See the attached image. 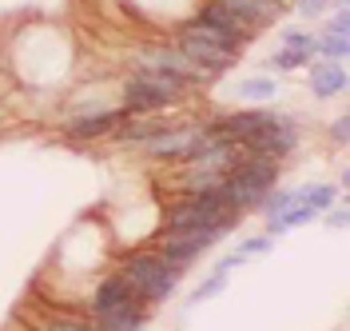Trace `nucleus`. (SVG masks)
Masks as SVG:
<instances>
[{
	"label": "nucleus",
	"instance_id": "nucleus-23",
	"mask_svg": "<svg viewBox=\"0 0 350 331\" xmlns=\"http://www.w3.org/2000/svg\"><path fill=\"white\" fill-rule=\"evenodd\" d=\"M330 8H334V0H295L299 21H323Z\"/></svg>",
	"mask_w": 350,
	"mask_h": 331
},
{
	"label": "nucleus",
	"instance_id": "nucleus-1",
	"mask_svg": "<svg viewBox=\"0 0 350 331\" xmlns=\"http://www.w3.org/2000/svg\"><path fill=\"white\" fill-rule=\"evenodd\" d=\"M72 40L60 28L24 24L4 40V72L21 84V96L60 100V88L72 80Z\"/></svg>",
	"mask_w": 350,
	"mask_h": 331
},
{
	"label": "nucleus",
	"instance_id": "nucleus-22",
	"mask_svg": "<svg viewBox=\"0 0 350 331\" xmlns=\"http://www.w3.org/2000/svg\"><path fill=\"white\" fill-rule=\"evenodd\" d=\"M327 140L334 144V148H338V152H342V148L350 144V116H347V112H338V116H334V120L327 124Z\"/></svg>",
	"mask_w": 350,
	"mask_h": 331
},
{
	"label": "nucleus",
	"instance_id": "nucleus-16",
	"mask_svg": "<svg viewBox=\"0 0 350 331\" xmlns=\"http://www.w3.org/2000/svg\"><path fill=\"white\" fill-rule=\"evenodd\" d=\"M310 60H314V56L303 52V48H275V52L259 64V72H267V76H291V72H303Z\"/></svg>",
	"mask_w": 350,
	"mask_h": 331
},
{
	"label": "nucleus",
	"instance_id": "nucleus-6",
	"mask_svg": "<svg viewBox=\"0 0 350 331\" xmlns=\"http://www.w3.org/2000/svg\"><path fill=\"white\" fill-rule=\"evenodd\" d=\"M128 120V112L120 108V104H111V108H100V112H76V116H60L56 120V128H60V140L68 144H108L111 132L120 128Z\"/></svg>",
	"mask_w": 350,
	"mask_h": 331
},
{
	"label": "nucleus",
	"instance_id": "nucleus-18",
	"mask_svg": "<svg viewBox=\"0 0 350 331\" xmlns=\"http://www.w3.org/2000/svg\"><path fill=\"white\" fill-rule=\"evenodd\" d=\"M227 271H211L207 280H199L196 287H191V295H187V308H199V304H211V299H219L223 291H227Z\"/></svg>",
	"mask_w": 350,
	"mask_h": 331
},
{
	"label": "nucleus",
	"instance_id": "nucleus-17",
	"mask_svg": "<svg viewBox=\"0 0 350 331\" xmlns=\"http://www.w3.org/2000/svg\"><path fill=\"white\" fill-rule=\"evenodd\" d=\"M310 52H314V60H347L350 36H334L327 28H319V32L310 36Z\"/></svg>",
	"mask_w": 350,
	"mask_h": 331
},
{
	"label": "nucleus",
	"instance_id": "nucleus-4",
	"mask_svg": "<svg viewBox=\"0 0 350 331\" xmlns=\"http://www.w3.org/2000/svg\"><path fill=\"white\" fill-rule=\"evenodd\" d=\"M183 24H187L191 32H199V36H207V40L223 45L227 52H235V56H243L247 48L259 40V36H251V32H247V28H243V24L235 21L219 0H199L196 12H191Z\"/></svg>",
	"mask_w": 350,
	"mask_h": 331
},
{
	"label": "nucleus",
	"instance_id": "nucleus-30",
	"mask_svg": "<svg viewBox=\"0 0 350 331\" xmlns=\"http://www.w3.org/2000/svg\"><path fill=\"white\" fill-rule=\"evenodd\" d=\"M16 328H21V323H16ZM21 331H28V328H21Z\"/></svg>",
	"mask_w": 350,
	"mask_h": 331
},
{
	"label": "nucleus",
	"instance_id": "nucleus-5",
	"mask_svg": "<svg viewBox=\"0 0 350 331\" xmlns=\"http://www.w3.org/2000/svg\"><path fill=\"white\" fill-rule=\"evenodd\" d=\"M203 136H207V124L203 120H179L175 116L163 132H155L152 140H144L135 152L144 156V160H152V164H183L199 148Z\"/></svg>",
	"mask_w": 350,
	"mask_h": 331
},
{
	"label": "nucleus",
	"instance_id": "nucleus-13",
	"mask_svg": "<svg viewBox=\"0 0 350 331\" xmlns=\"http://www.w3.org/2000/svg\"><path fill=\"white\" fill-rule=\"evenodd\" d=\"M152 311L155 308H148L144 299H128V304H120V308L100 311V315H88V319H92L96 331H148Z\"/></svg>",
	"mask_w": 350,
	"mask_h": 331
},
{
	"label": "nucleus",
	"instance_id": "nucleus-29",
	"mask_svg": "<svg viewBox=\"0 0 350 331\" xmlns=\"http://www.w3.org/2000/svg\"><path fill=\"white\" fill-rule=\"evenodd\" d=\"M279 4H291V0H279Z\"/></svg>",
	"mask_w": 350,
	"mask_h": 331
},
{
	"label": "nucleus",
	"instance_id": "nucleus-8",
	"mask_svg": "<svg viewBox=\"0 0 350 331\" xmlns=\"http://www.w3.org/2000/svg\"><path fill=\"white\" fill-rule=\"evenodd\" d=\"M175 48L191 60L196 68H203L211 80H219V76H227L231 68H239L243 56H235V52H227L223 45H215V40H207V36H199V32H191L187 24H179L175 28Z\"/></svg>",
	"mask_w": 350,
	"mask_h": 331
},
{
	"label": "nucleus",
	"instance_id": "nucleus-25",
	"mask_svg": "<svg viewBox=\"0 0 350 331\" xmlns=\"http://www.w3.org/2000/svg\"><path fill=\"white\" fill-rule=\"evenodd\" d=\"M275 247V240L267 236V232H259V236H247V240H239V252L247 256V260H255V256H267Z\"/></svg>",
	"mask_w": 350,
	"mask_h": 331
},
{
	"label": "nucleus",
	"instance_id": "nucleus-28",
	"mask_svg": "<svg viewBox=\"0 0 350 331\" xmlns=\"http://www.w3.org/2000/svg\"><path fill=\"white\" fill-rule=\"evenodd\" d=\"M334 4H350V0H334Z\"/></svg>",
	"mask_w": 350,
	"mask_h": 331
},
{
	"label": "nucleus",
	"instance_id": "nucleus-2",
	"mask_svg": "<svg viewBox=\"0 0 350 331\" xmlns=\"http://www.w3.org/2000/svg\"><path fill=\"white\" fill-rule=\"evenodd\" d=\"M191 84L175 72H159V68H128L116 80V100L128 116H155V112H175L187 96Z\"/></svg>",
	"mask_w": 350,
	"mask_h": 331
},
{
	"label": "nucleus",
	"instance_id": "nucleus-20",
	"mask_svg": "<svg viewBox=\"0 0 350 331\" xmlns=\"http://www.w3.org/2000/svg\"><path fill=\"white\" fill-rule=\"evenodd\" d=\"M310 28H303V24H286L283 32H279V48H303V52H310ZM314 56V52H310Z\"/></svg>",
	"mask_w": 350,
	"mask_h": 331
},
{
	"label": "nucleus",
	"instance_id": "nucleus-26",
	"mask_svg": "<svg viewBox=\"0 0 350 331\" xmlns=\"http://www.w3.org/2000/svg\"><path fill=\"white\" fill-rule=\"evenodd\" d=\"M243 264H251V260H247V256H243L239 247H235V252H227V256H219L211 271H227V275H231V271H235V267H243Z\"/></svg>",
	"mask_w": 350,
	"mask_h": 331
},
{
	"label": "nucleus",
	"instance_id": "nucleus-12",
	"mask_svg": "<svg viewBox=\"0 0 350 331\" xmlns=\"http://www.w3.org/2000/svg\"><path fill=\"white\" fill-rule=\"evenodd\" d=\"M111 104H120V100H116V84H76V88L60 92V100H56L60 116L100 112V108H111Z\"/></svg>",
	"mask_w": 350,
	"mask_h": 331
},
{
	"label": "nucleus",
	"instance_id": "nucleus-10",
	"mask_svg": "<svg viewBox=\"0 0 350 331\" xmlns=\"http://www.w3.org/2000/svg\"><path fill=\"white\" fill-rule=\"evenodd\" d=\"M306 72V88L310 96L319 100V104H327V100H338L342 92H347V60H310L303 68Z\"/></svg>",
	"mask_w": 350,
	"mask_h": 331
},
{
	"label": "nucleus",
	"instance_id": "nucleus-27",
	"mask_svg": "<svg viewBox=\"0 0 350 331\" xmlns=\"http://www.w3.org/2000/svg\"><path fill=\"white\" fill-rule=\"evenodd\" d=\"M0 68H4V32H0Z\"/></svg>",
	"mask_w": 350,
	"mask_h": 331
},
{
	"label": "nucleus",
	"instance_id": "nucleus-14",
	"mask_svg": "<svg viewBox=\"0 0 350 331\" xmlns=\"http://www.w3.org/2000/svg\"><path fill=\"white\" fill-rule=\"evenodd\" d=\"M172 120H175L172 112H155V116H128V120L111 132L108 144H120V148H131V152H135L144 140H152L155 132H163Z\"/></svg>",
	"mask_w": 350,
	"mask_h": 331
},
{
	"label": "nucleus",
	"instance_id": "nucleus-19",
	"mask_svg": "<svg viewBox=\"0 0 350 331\" xmlns=\"http://www.w3.org/2000/svg\"><path fill=\"white\" fill-rule=\"evenodd\" d=\"M295 204H306V199H303V184H295V188H275L271 196L262 199V212H259V216H275V212L295 208Z\"/></svg>",
	"mask_w": 350,
	"mask_h": 331
},
{
	"label": "nucleus",
	"instance_id": "nucleus-15",
	"mask_svg": "<svg viewBox=\"0 0 350 331\" xmlns=\"http://www.w3.org/2000/svg\"><path fill=\"white\" fill-rule=\"evenodd\" d=\"M227 92H231L239 104L255 108V104H271V100L279 96V80H275V76H267V72H255V76H243V80H235Z\"/></svg>",
	"mask_w": 350,
	"mask_h": 331
},
{
	"label": "nucleus",
	"instance_id": "nucleus-11",
	"mask_svg": "<svg viewBox=\"0 0 350 331\" xmlns=\"http://www.w3.org/2000/svg\"><path fill=\"white\" fill-rule=\"evenodd\" d=\"M28 331H96L80 308H64V304H40L32 319H16Z\"/></svg>",
	"mask_w": 350,
	"mask_h": 331
},
{
	"label": "nucleus",
	"instance_id": "nucleus-3",
	"mask_svg": "<svg viewBox=\"0 0 350 331\" xmlns=\"http://www.w3.org/2000/svg\"><path fill=\"white\" fill-rule=\"evenodd\" d=\"M116 271L128 280L131 291H135L148 308H163V304H172L175 291H179V284H183V275H187L183 267L167 264L152 243H139V247L120 252V256H116Z\"/></svg>",
	"mask_w": 350,
	"mask_h": 331
},
{
	"label": "nucleus",
	"instance_id": "nucleus-24",
	"mask_svg": "<svg viewBox=\"0 0 350 331\" xmlns=\"http://www.w3.org/2000/svg\"><path fill=\"white\" fill-rule=\"evenodd\" d=\"M319 220L327 223L330 232H342V228H347L350 223V208H347V196L338 199V204H330L327 212H323V216H319Z\"/></svg>",
	"mask_w": 350,
	"mask_h": 331
},
{
	"label": "nucleus",
	"instance_id": "nucleus-9",
	"mask_svg": "<svg viewBox=\"0 0 350 331\" xmlns=\"http://www.w3.org/2000/svg\"><path fill=\"white\" fill-rule=\"evenodd\" d=\"M219 4H223L251 36H262L267 28H275V24L286 16V8H291V4H279V0H219Z\"/></svg>",
	"mask_w": 350,
	"mask_h": 331
},
{
	"label": "nucleus",
	"instance_id": "nucleus-7",
	"mask_svg": "<svg viewBox=\"0 0 350 331\" xmlns=\"http://www.w3.org/2000/svg\"><path fill=\"white\" fill-rule=\"evenodd\" d=\"M223 240H231V236H227V232H155L152 247L167 260V264L191 271V267H196L199 260Z\"/></svg>",
	"mask_w": 350,
	"mask_h": 331
},
{
	"label": "nucleus",
	"instance_id": "nucleus-21",
	"mask_svg": "<svg viewBox=\"0 0 350 331\" xmlns=\"http://www.w3.org/2000/svg\"><path fill=\"white\" fill-rule=\"evenodd\" d=\"M323 28L334 32V36H350V4H334L327 16H323Z\"/></svg>",
	"mask_w": 350,
	"mask_h": 331
}]
</instances>
